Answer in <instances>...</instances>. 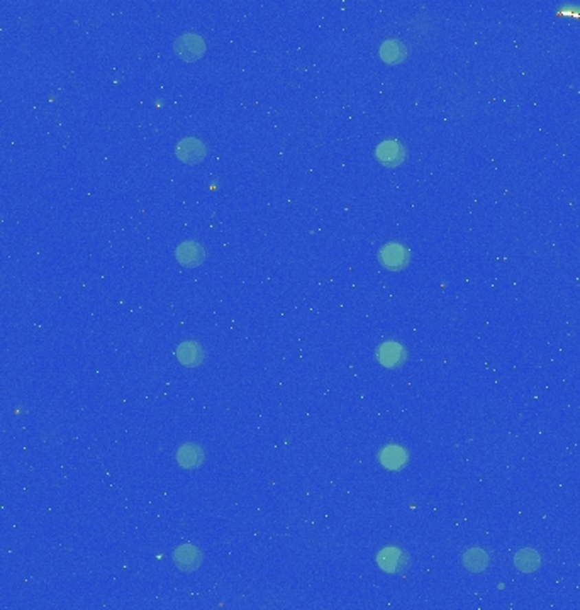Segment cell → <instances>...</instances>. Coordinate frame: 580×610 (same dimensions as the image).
I'll use <instances>...</instances> for the list:
<instances>
[{"instance_id":"cell-1","label":"cell","mask_w":580,"mask_h":610,"mask_svg":"<svg viewBox=\"0 0 580 610\" xmlns=\"http://www.w3.org/2000/svg\"><path fill=\"white\" fill-rule=\"evenodd\" d=\"M173 49L180 60L192 63V61L201 60L202 54L205 53V41L197 32H185L175 39Z\"/></svg>"},{"instance_id":"cell-2","label":"cell","mask_w":580,"mask_h":610,"mask_svg":"<svg viewBox=\"0 0 580 610\" xmlns=\"http://www.w3.org/2000/svg\"><path fill=\"white\" fill-rule=\"evenodd\" d=\"M379 260L389 270H402L409 263V249L401 242H387L379 251Z\"/></svg>"},{"instance_id":"cell-3","label":"cell","mask_w":580,"mask_h":610,"mask_svg":"<svg viewBox=\"0 0 580 610\" xmlns=\"http://www.w3.org/2000/svg\"><path fill=\"white\" fill-rule=\"evenodd\" d=\"M175 155L180 161L187 163V165H195V163H201L205 158L208 148L199 137L188 136L179 141L175 148Z\"/></svg>"},{"instance_id":"cell-4","label":"cell","mask_w":580,"mask_h":610,"mask_svg":"<svg viewBox=\"0 0 580 610\" xmlns=\"http://www.w3.org/2000/svg\"><path fill=\"white\" fill-rule=\"evenodd\" d=\"M375 156H377V159L382 163V165L394 168V166H399L404 163L405 148H404V144L399 143V141L387 139V141H382V143L377 146Z\"/></svg>"},{"instance_id":"cell-5","label":"cell","mask_w":580,"mask_h":610,"mask_svg":"<svg viewBox=\"0 0 580 610\" xmlns=\"http://www.w3.org/2000/svg\"><path fill=\"white\" fill-rule=\"evenodd\" d=\"M377 359L387 368H397L405 359L404 346L396 343V341H387V343L380 344L379 350H377Z\"/></svg>"},{"instance_id":"cell-6","label":"cell","mask_w":580,"mask_h":610,"mask_svg":"<svg viewBox=\"0 0 580 610\" xmlns=\"http://www.w3.org/2000/svg\"><path fill=\"white\" fill-rule=\"evenodd\" d=\"M177 260L183 267H199V264L204 261L205 251L202 248V245H199L197 241H183L182 245L177 246Z\"/></svg>"},{"instance_id":"cell-7","label":"cell","mask_w":580,"mask_h":610,"mask_svg":"<svg viewBox=\"0 0 580 610\" xmlns=\"http://www.w3.org/2000/svg\"><path fill=\"white\" fill-rule=\"evenodd\" d=\"M173 561H175V565L179 566L180 569H183V572H194V569L201 565L202 554L201 551H199L195 546H192V544H183V546L177 547L175 550Z\"/></svg>"},{"instance_id":"cell-8","label":"cell","mask_w":580,"mask_h":610,"mask_svg":"<svg viewBox=\"0 0 580 610\" xmlns=\"http://www.w3.org/2000/svg\"><path fill=\"white\" fill-rule=\"evenodd\" d=\"M379 54L389 65L404 63L408 60V46L401 39H387L380 45Z\"/></svg>"},{"instance_id":"cell-9","label":"cell","mask_w":580,"mask_h":610,"mask_svg":"<svg viewBox=\"0 0 580 610\" xmlns=\"http://www.w3.org/2000/svg\"><path fill=\"white\" fill-rule=\"evenodd\" d=\"M177 358H179V361L182 365L188 366V368H194V366L201 365L202 359H204V350L195 341H183L177 348Z\"/></svg>"},{"instance_id":"cell-10","label":"cell","mask_w":580,"mask_h":610,"mask_svg":"<svg viewBox=\"0 0 580 610\" xmlns=\"http://www.w3.org/2000/svg\"><path fill=\"white\" fill-rule=\"evenodd\" d=\"M177 461L182 468L192 470V468L201 466L202 461H204V451L197 444H183L177 451Z\"/></svg>"},{"instance_id":"cell-11","label":"cell","mask_w":580,"mask_h":610,"mask_svg":"<svg viewBox=\"0 0 580 610\" xmlns=\"http://www.w3.org/2000/svg\"><path fill=\"white\" fill-rule=\"evenodd\" d=\"M405 461H408V455H405L404 449L399 448L396 444L387 446L380 453V463H382V466L389 468V470H399V468L404 466Z\"/></svg>"},{"instance_id":"cell-12","label":"cell","mask_w":580,"mask_h":610,"mask_svg":"<svg viewBox=\"0 0 580 610\" xmlns=\"http://www.w3.org/2000/svg\"><path fill=\"white\" fill-rule=\"evenodd\" d=\"M463 566L472 573H482L489 566V554L480 547H473L463 554Z\"/></svg>"},{"instance_id":"cell-13","label":"cell","mask_w":580,"mask_h":610,"mask_svg":"<svg viewBox=\"0 0 580 610\" xmlns=\"http://www.w3.org/2000/svg\"><path fill=\"white\" fill-rule=\"evenodd\" d=\"M517 568L524 573H533L539 568L542 565V556L538 554V551L535 550H521L520 553L514 558Z\"/></svg>"},{"instance_id":"cell-14","label":"cell","mask_w":580,"mask_h":610,"mask_svg":"<svg viewBox=\"0 0 580 610\" xmlns=\"http://www.w3.org/2000/svg\"><path fill=\"white\" fill-rule=\"evenodd\" d=\"M401 561H402V554L401 551L396 550V547H387V550L380 551L379 565L382 566V569H386V572L396 573L397 569H401Z\"/></svg>"}]
</instances>
